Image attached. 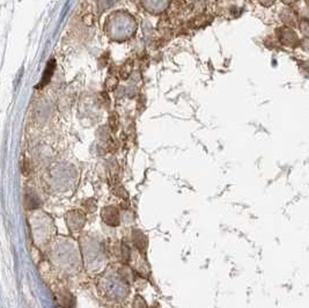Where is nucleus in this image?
I'll use <instances>...</instances> for the list:
<instances>
[{
    "instance_id": "obj_3",
    "label": "nucleus",
    "mask_w": 309,
    "mask_h": 308,
    "mask_svg": "<svg viewBox=\"0 0 309 308\" xmlns=\"http://www.w3.org/2000/svg\"><path fill=\"white\" fill-rule=\"evenodd\" d=\"M135 308H147L146 303H145V301L143 300V298H141V297H137V298H135Z\"/></svg>"
},
{
    "instance_id": "obj_1",
    "label": "nucleus",
    "mask_w": 309,
    "mask_h": 308,
    "mask_svg": "<svg viewBox=\"0 0 309 308\" xmlns=\"http://www.w3.org/2000/svg\"><path fill=\"white\" fill-rule=\"evenodd\" d=\"M102 220L104 223L108 224L109 226H117L119 224V217H118V211L116 207L113 206H107L102 210L101 212Z\"/></svg>"
},
{
    "instance_id": "obj_2",
    "label": "nucleus",
    "mask_w": 309,
    "mask_h": 308,
    "mask_svg": "<svg viewBox=\"0 0 309 308\" xmlns=\"http://www.w3.org/2000/svg\"><path fill=\"white\" fill-rule=\"evenodd\" d=\"M55 68H56V61L55 59H51V61L48 63V65H46L44 74H43V77H42L41 83H39V86H36V88H42V87L48 85L49 82H50L52 74H54V72H55Z\"/></svg>"
}]
</instances>
